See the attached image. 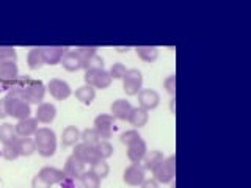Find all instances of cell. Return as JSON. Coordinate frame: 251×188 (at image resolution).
<instances>
[{"label":"cell","mask_w":251,"mask_h":188,"mask_svg":"<svg viewBox=\"0 0 251 188\" xmlns=\"http://www.w3.org/2000/svg\"><path fill=\"white\" fill-rule=\"evenodd\" d=\"M5 105H6V113L8 116L14 118V119H25L30 118V104L27 102L25 96H24L22 90L19 88H11L5 96Z\"/></svg>","instance_id":"obj_1"},{"label":"cell","mask_w":251,"mask_h":188,"mask_svg":"<svg viewBox=\"0 0 251 188\" xmlns=\"http://www.w3.org/2000/svg\"><path fill=\"white\" fill-rule=\"evenodd\" d=\"M36 151L43 157H52L57 151V135L49 127H39L35 133Z\"/></svg>","instance_id":"obj_2"},{"label":"cell","mask_w":251,"mask_h":188,"mask_svg":"<svg viewBox=\"0 0 251 188\" xmlns=\"http://www.w3.org/2000/svg\"><path fill=\"white\" fill-rule=\"evenodd\" d=\"M154 180L159 184H171L176 176V155L165 159L154 171Z\"/></svg>","instance_id":"obj_3"},{"label":"cell","mask_w":251,"mask_h":188,"mask_svg":"<svg viewBox=\"0 0 251 188\" xmlns=\"http://www.w3.org/2000/svg\"><path fill=\"white\" fill-rule=\"evenodd\" d=\"M85 82L91 88H99V90H105L112 85L113 78L110 77V72L105 69H93V70H85Z\"/></svg>","instance_id":"obj_4"},{"label":"cell","mask_w":251,"mask_h":188,"mask_svg":"<svg viewBox=\"0 0 251 188\" xmlns=\"http://www.w3.org/2000/svg\"><path fill=\"white\" fill-rule=\"evenodd\" d=\"M19 77V69L16 61H0V85L11 90Z\"/></svg>","instance_id":"obj_5"},{"label":"cell","mask_w":251,"mask_h":188,"mask_svg":"<svg viewBox=\"0 0 251 188\" xmlns=\"http://www.w3.org/2000/svg\"><path fill=\"white\" fill-rule=\"evenodd\" d=\"M143 85V75L138 69H127L124 78H123V90L127 96H137L141 91Z\"/></svg>","instance_id":"obj_6"},{"label":"cell","mask_w":251,"mask_h":188,"mask_svg":"<svg viewBox=\"0 0 251 188\" xmlns=\"http://www.w3.org/2000/svg\"><path fill=\"white\" fill-rule=\"evenodd\" d=\"M24 96H25L28 104H43V99H44V94H46V86L41 80H35L31 78L30 83L22 90Z\"/></svg>","instance_id":"obj_7"},{"label":"cell","mask_w":251,"mask_h":188,"mask_svg":"<svg viewBox=\"0 0 251 188\" xmlns=\"http://www.w3.org/2000/svg\"><path fill=\"white\" fill-rule=\"evenodd\" d=\"M94 130L98 132L100 141H107L113 135V125H115V118L112 115H99L94 119Z\"/></svg>","instance_id":"obj_8"},{"label":"cell","mask_w":251,"mask_h":188,"mask_svg":"<svg viewBox=\"0 0 251 188\" xmlns=\"http://www.w3.org/2000/svg\"><path fill=\"white\" fill-rule=\"evenodd\" d=\"M145 168L140 166V163H132L123 172V180L129 187H138L145 182Z\"/></svg>","instance_id":"obj_9"},{"label":"cell","mask_w":251,"mask_h":188,"mask_svg":"<svg viewBox=\"0 0 251 188\" xmlns=\"http://www.w3.org/2000/svg\"><path fill=\"white\" fill-rule=\"evenodd\" d=\"M73 155H75L77 159H78V160H82L85 164H86V163L93 164L94 162L100 160L96 146H90V144H86V143H77V144L74 146V154H73Z\"/></svg>","instance_id":"obj_10"},{"label":"cell","mask_w":251,"mask_h":188,"mask_svg":"<svg viewBox=\"0 0 251 188\" xmlns=\"http://www.w3.org/2000/svg\"><path fill=\"white\" fill-rule=\"evenodd\" d=\"M43 49V58H44V65H58L61 63V58L65 57V53L69 50V47L66 46H46L41 47Z\"/></svg>","instance_id":"obj_11"},{"label":"cell","mask_w":251,"mask_h":188,"mask_svg":"<svg viewBox=\"0 0 251 188\" xmlns=\"http://www.w3.org/2000/svg\"><path fill=\"white\" fill-rule=\"evenodd\" d=\"M85 171H86V164L82 160H78L75 155H69L66 159L65 168H63V172H65L66 177L77 180L83 176Z\"/></svg>","instance_id":"obj_12"},{"label":"cell","mask_w":251,"mask_h":188,"mask_svg":"<svg viewBox=\"0 0 251 188\" xmlns=\"http://www.w3.org/2000/svg\"><path fill=\"white\" fill-rule=\"evenodd\" d=\"M47 90H49L50 96L57 100H65L71 96V86L68 85V82L61 80V78H52L47 85Z\"/></svg>","instance_id":"obj_13"},{"label":"cell","mask_w":251,"mask_h":188,"mask_svg":"<svg viewBox=\"0 0 251 188\" xmlns=\"http://www.w3.org/2000/svg\"><path fill=\"white\" fill-rule=\"evenodd\" d=\"M38 129L39 127H38L36 118H25V119L18 121V124L14 125V130H16V135H18V138L33 137Z\"/></svg>","instance_id":"obj_14"},{"label":"cell","mask_w":251,"mask_h":188,"mask_svg":"<svg viewBox=\"0 0 251 188\" xmlns=\"http://www.w3.org/2000/svg\"><path fill=\"white\" fill-rule=\"evenodd\" d=\"M159 102H160V96H159V93L154 90H141L138 93V104L141 108L148 110V112L157 108Z\"/></svg>","instance_id":"obj_15"},{"label":"cell","mask_w":251,"mask_h":188,"mask_svg":"<svg viewBox=\"0 0 251 188\" xmlns=\"http://www.w3.org/2000/svg\"><path fill=\"white\" fill-rule=\"evenodd\" d=\"M36 121L41 122V124H50L55 116H57V108H55L53 104L50 102H43V104H39L38 108H36Z\"/></svg>","instance_id":"obj_16"},{"label":"cell","mask_w":251,"mask_h":188,"mask_svg":"<svg viewBox=\"0 0 251 188\" xmlns=\"http://www.w3.org/2000/svg\"><path fill=\"white\" fill-rule=\"evenodd\" d=\"M110 110H112V116L115 119L127 121V118L132 112V105H130V102L126 99H116L113 104L110 105Z\"/></svg>","instance_id":"obj_17"},{"label":"cell","mask_w":251,"mask_h":188,"mask_svg":"<svg viewBox=\"0 0 251 188\" xmlns=\"http://www.w3.org/2000/svg\"><path fill=\"white\" fill-rule=\"evenodd\" d=\"M38 176L44 179L47 184L50 185H55V184H61L63 180H65V172H63V169H58V168H53V166H44L39 169Z\"/></svg>","instance_id":"obj_18"},{"label":"cell","mask_w":251,"mask_h":188,"mask_svg":"<svg viewBox=\"0 0 251 188\" xmlns=\"http://www.w3.org/2000/svg\"><path fill=\"white\" fill-rule=\"evenodd\" d=\"M146 152H148V146L141 138L138 141H135V143H132L130 146H127V157L132 163L143 162Z\"/></svg>","instance_id":"obj_19"},{"label":"cell","mask_w":251,"mask_h":188,"mask_svg":"<svg viewBox=\"0 0 251 188\" xmlns=\"http://www.w3.org/2000/svg\"><path fill=\"white\" fill-rule=\"evenodd\" d=\"M148 119H149L148 110L141 108V107H132V112L127 118L130 125H133L135 129H140V127H143V125H146Z\"/></svg>","instance_id":"obj_20"},{"label":"cell","mask_w":251,"mask_h":188,"mask_svg":"<svg viewBox=\"0 0 251 188\" xmlns=\"http://www.w3.org/2000/svg\"><path fill=\"white\" fill-rule=\"evenodd\" d=\"M61 65L66 70L69 72H75V70H80L82 69V60L78 58V55L75 53V50H68L65 53V57L61 58Z\"/></svg>","instance_id":"obj_21"},{"label":"cell","mask_w":251,"mask_h":188,"mask_svg":"<svg viewBox=\"0 0 251 188\" xmlns=\"http://www.w3.org/2000/svg\"><path fill=\"white\" fill-rule=\"evenodd\" d=\"M78 140H80V130H78L75 125H68L61 133V146L63 147L75 146Z\"/></svg>","instance_id":"obj_22"},{"label":"cell","mask_w":251,"mask_h":188,"mask_svg":"<svg viewBox=\"0 0 251 188\" xmlns=\"http://www.w3.org/2000/svg\"><path fill=\"white\" fill-rule=\"evenodd\" d=\"M163 160H165V155L160 151H149L146 152L143 159V168L145 171H154Z\"/></svg>","instance_id":"obj_23"},{"label":"cell","mask_w":251,"mask_h":188,"mask_svg":"<svg viewBox=\"0 0 251 188\" xmlns=\"http://www.w3.org/2000/svg\"><path fill=\"white\" fill-rule=\"evenodd\" d=\"M27 65L31 70H36L44 65L43 58V49L41 47H31L27 55Z\"/></svg>","instance_id":"obj_24"},{"label":"cell","mask_w":251,"mask_h":188,"mask_svg":"<svg viewBox=\"0 0 251 188\" xmlns=\"http://www.w3.org/2000/svg\"><path fill=\"white\" fill-rule=\"evenodd\" d=\"M135 50L138 57L146 63H152L159 57V49L154 46H138Z\"/></svg>","instance_id":"obj_25"},{"label":"cell","mask_w":251,"mask_h":188,"mask_svg":"<svg viewBox=\"0 0 251 188\" xmlns=\"http://www.w3.org/2000/svg\"><path fill=\"white\" fill-rule=\"evenodd\" d=\"M75 97H77V100H80L82 104L90 105L94 100V97H96V91H94V88H91V86L83 85V86H80V88H77Z\"/></svg>","instance_id":"obj_26"},{"label":"cell","mask_w":251,"mask_h":188,"mask_svg":"<svg viewBox=\"0 0 251 188\" xmlns=\"http://www.w3.org/2000/svg\"><path fill=\"white\" fill-rule=\"evenodd\" d=\"M18 140V135H16V130H14V125L13 124H2L0 125V143L2 144H8V143H13V141Z\"/></svg>","instance_id":"obj_27"},{"label":"cell","mask_w":251,"mask_h":188,"mask_svg":"<svg viewBox=\"0 0 251 188\" xmlns=\"http://www.w3.org/2000/svg\"><path fill=\"white\" fill-rule=\"evenodd\" d=\"M18 147H19V155L28 157L36 151L35 140L31 138H18Z\"/></svg>","instance_id":"obj_28"},{"label":"cell","mask_w":251,"mask_h":188,"mask_svg":"<svg viewBox=\"0 0 251 188\" xmlns=\"http://www.w3.org/2000/svg\"><path fill=\"white\" fill-rule=\"evenodd\" d=\"M2 157L8 162H13L19 157V147H18V140L13 141V143H8V144H3L2 151H0Z\"/></svg>","instance_id":"obj_29"},{"label":"cell","mask_w":251,"mask_h":188,"mask_svg":"<svg viewBox=\"0 0 251 188\" xmlns=\"http://www.w3.org/2000/svg\"><path fill=\"white\" fill-rule=\"evenodd\" d=\"M90 171L93 172L94 176H98L102 180V179H105L110 174V166H108V163L105 160H98V162H94L91 164Z\"/></svg>","instance_id":"obj_30"},{"label":"cell","mask_w":251,"mask_h":188,"mask_svg":"<svg viewBox=\"0 0 251 188\" xmlns=\"http://www.w3.org/2000/svg\"><path fill=\"white\" fill-rule=\"evenodd\" d=\"M78 180H80L82 188H100V179L94 176L91 171H85L83 176Z\"/></svg>","instance_id":"obj_31"},{"label":"cell","mask_w":251,"mask_h":188,"mask_svg":"<svg viewBox=\"0 0 251 188\" xmlns=\"http://www.w3.org/2000/svg\"><path fill=\"white\" fill-rule=\"evenodd\" d=\"M75 53L78 55V58L82 60V65L85 61H88L91 57H94V55L98 53V47L94 46H83V47H77L75 49ZM83 68V66H82Z\"/></svg>","instance_id":"obj_32"},{"label":"cell","mask_w":251,"mask_h":188,"mask_svg":"<svg viewBox=\"0 0 251 188\" xmlns=\"http://www.w3.org/2000/svg\"><path fill=\"white\" fill-rule=\"evenodd\" d=\"M80 138L83 140L82 143H86L90 146H98L100 143V138L98 135V132L94 129H85L82 133H80Z\"/></svg>","instance_id":"obj_33"},{"label":"cell","mask_w":251,"mask_h":188,"mask_svg":"<svg viewBox=\"0 0 251 188\" xmlns=\"http://www.w3.org/2000/svg\"><path fill=\"white\" fill-rule=\"evenodd\" d=\"M96 149H98V154H99L100 160H107L113 155V146L110 144L108 141H100V143L96 146Z\"/></svg>","instance_id":"obj_34"},{"label":"cell","mask_w":251,"mask_h":188,"mask_svg":"<svg viewBox=\"0 0 251 188\" xmlns=\"http://www.w3.org/2000/svg\"><path fill=\"white\" fill-rule=\"evenodd\" d=\"M141 137H140V133L137 129H132V130H127V132H124L123 135L120 137V141L124 144V146H130L132 143H135V141H138Z\"/></svg>","instance_id":"obj_35"},{"label":"cell","mask_w":251,"mask_h":188,"mask_svg":"<svg viewBox=\"0 0 251 188\" xmlns=\"http://www.w3.org/2000/svg\"><path fill=\"white\" fill-rule=\"evenodd\" d=\"M18 55H16L14 47L11 46H0V61H16Z\"/></svg>","instance_id":"obj_36"},{"label":"cell","mask_w":251,"mask_h":188,"mask_svg":"<svg viewBox=\"0 0 251 188\" xmlns=\"http://www.w3.org/2000/svg\"><path fill=\"white\" fill-rule=\"evenodd\" d=\"M85 70H93V69H104V60H102L99 55L96 53L94 57H91L88 61L83 63V68Z\"/></svg>","instance_id":"obj_37"},{"label":"cell","mask_w":251,"mask_h":188,"mask_svg":"<svg viewBox=\"0 0 251 188\" xmlns=\"http://www.w3.org/2000/svg\"><path fill=\"white\" fill-rule=\"evenodd\" d=\"M110 77L112 78H118V80H123L124 78V75H126V72H127V69H126V66L123 65V63H115V65L110 68Z\"/></svg>","instance_id":"obj_38"},{"label":"cell","mask_w":251,"mask_h":188,"mask_svg":"<svg viewBox=\"0 0 251 188\" xmlns=\"http://www.w3.org/2000/svg\"><path fill=\"white\" fill-rule=\"evenodd\" d=\"M163 88L167 90L171 96H176V75H168L163 80Z\"/></svg>","instance_id":"obj_39"},{"label":"cell","mask_w":251,"mask_h":188,"mask_svg":"<svg viewBox=\"0 0 251 188\" xmlns=\"http://www.w3.org/2000/svg\"><path fill=\"white\" fill-rule=\"evenodd\" d=\"M52 185L50 184H47L44 179H41L38 174L31 179V188H50Z\"/></svg>","instance_id":"obj_40"},{"label":"cell","mask_w":251,"mask_h":188,"mask_svg":"<svg viewBox=\"0 0 251 188\" xmlns=\"http://www.w3.org/2000/svg\"><path fill=\"white\" fill-rule=\"evenodd\" d=\"M141 188H159V182H155L154 179H145V182L140 185Z\"/></svg>","instance_id":"obj_41"},{"label":"cell","mask_w":251,"mask_h":188,"mask_svg":"<svg viewBox=\"0 0 251 188\" xmlns=\"http://www.w3.org/2000/svg\"><path fill=\"white\" fill-rule=\"evenodd\" d=\"M61 187L63 188H77L75 180L74 179H69V177H65V180L61 182Z\"/></svg>","instance_id":"obj_42"},{"label":"cell","mask_w":251,"mask_h":188,"mask_svg":"<svg viewBox=\"0 0 251 188\" xmlns=\"http://www.w3.org/2000/svg\"><path fill=\"white\" fill-rule=\"evenodd\" d=\"M8 116L6 113V105H5V99L0 100V119H5V118Z\"/></svg>","instance_id":"obj_43"},{"label":"cell","mask_w":251,"mask_h":188,"mask_svg":"<svg viewBox=\"0 0 251 188\" xmlns=\"http://www.w3.org/2000/svg\"><path fill=\"white\" fill-rule=\"evenodd\" d=\"M171 188H176V182H175V180L171 182Z\"/></svg>","instance_id":"obj_44"},{"label":"cell","mask_w":251,"mask_h":188,"mask_svg":"<svg viewBox=\"0 0 251 188\" xmlns=\"http://www.w3.org/2000/svg\"><path fill=\"white\" fill-rule=\"evenodd\" d=\"M0 157H2V154H0Z\"/></svg>","instance_id":"obj_45"}]
</instances>
